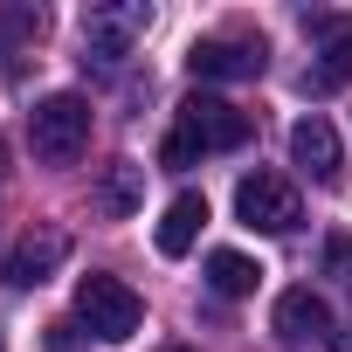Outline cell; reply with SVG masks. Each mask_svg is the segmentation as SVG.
I'll list each match as a JSON object with an SVG mask.
<instances>
[{
  "instance_id": "7c38bea8",
  "label": "cell",
  "mask_w": 352,
  "mask_h": 352,
  "mask_svg": "<svg viewBox=\"0 0 352 352\" xmlns=\"http://www.w3.org/2000/svg\"><path fill=\"white\" fill-rule=\"evenodd\" d=\"M145 201V166H131V159H118V166H104V180H97V214H111V221H124L131 208Z\"/></svg>"
},
{
  "instance_id": "8fae6325",
  "label": "cell",
  "mask_w": 352,
  "mask_h": 352,
  "mask_svg": "<svg viewBox=\"0 0 352 352\" xmlns=\"http://www.w3.org/2000/svg\"><path fill=\"white\" fill-rule=\"evenodd\" d=\"M201 221H208V201L201 194H173L166 214H159V256H187L194 235H201Z\"/></svg>"
},
{
  "instance_id": "9a60e30c",
  "label": "cell",
  "mask_w": 352,
  "mask_h": 352,
  "mask_svg": "<svg viewBox=\"0 0 352 352\" xmlns=\"http://www.w3.org/2000/svg\"><path fill=\"white\" fill-rule=\"evenodd\" d=\"M324 270L352 283V242H345V235H331V242H324Z\"/></svg>"
},
{
  "instance_id": "e0dca14e",
  "label": "cell",
  "mask_w": 352,
  "mask_h": 352,
  "mask_svg": "<svg viewBox=\"0 0 352 352\" xmlns=\"http://www.w3.org/2000/svg\"><path fill=\"white\" fill-rule=\"evenodd\" d=\"M331 352H352V331H338V338H331Z\"/></svg>"
},
{
  "instance_id": "7a4b0ae2",
  "label": "cell",
  "mask_w": 352,
  "mask_h": 352,
  "mask_svg": "<svg viewBox=\"0 0 352 352\" xmlns=\"http://www.w3.org/2000/svg\"><path fill=\"white\" fill-rule=\"evenodd\" d=\"M76 324H83L90 338H104V345H124V338H138V324H145V297H138L124 276L90 270V276H76Z\"/></svg>"
},
{
  "instance_id": "4fadbf2b",
  "label": "cell",
  "mask_w": 352,
  "mask_h": 352,
  "mask_svg": "<svg viewBox=\"0 0 352 352\" xmlns=\"http://www.w3.org/2000/svg\"><path fill=\"white\" fill-rule=\"evenodd\" d=\"M256 283H263V263H249L242 249H214L208 256V290L214 297H249Z\"/></svg>"
},
{
  "instance_id": "ba28073f",
  "label": "cell",
  "mask_w": 352,
  "mask_h": 352,
  "mask_svg": "<svg viewBox=\"0 0 352 352\" xmlns=\"http://www.w3.org/2000/svg\"><path fill=\"white\" fill-rule=\"evenodd\" d=\"M63 263H69V235H63V228H28V235L14 242V256H8V283H14V290H35V283H49Z\"/></svg>"
},
{
  "instance_id": "30bf717a",
  "label": "cell",
  "mask_w": 352,
  "mask_h": 352,
  "mask_svg": "<svg viewBox=\"0 0 352 352\" xmlns=\"http://www.w3.org/2000/svg\"><path fill=\"white\" fill-rule=\"evenodd\" d=\"M276 331L331 345V338H338V318H331V304H324L318 290H283V297H276Z\"/></svg>"
},
{
  "instance_id": "5b68a950",
  "label": "cell",
  "mask_w": 352,
  "mask_h": 352,
  "mask_svg": "<svg viewBox=\"0 0 352 352\" xmlns=\"http://www.w3.org/2000/svg\"><path fill=\"white\" fill-rule=\"evenodd\" d=\"M235 214H242V228L290 235V228L304 221V201H297V187L283 180V173H242V187H235Z\"/></svg>"
},
{
  "instance_id": "ac0fdd59",
  "label": "cell",
  "mask_w": 352,
  "mask_h": 352,
  "mask_svg": "<svg viewBox=\"0 0 352 352\" xmlns=\"http://www.w3.org/2000/svg\"><path fill=\"white\" fill-rule=\"evenodd\" d=\"M166 352H194V345H166Z\"/></svg>"
},
{
  "instance_id": "277c9868",
  "label": "cell",
  "mask_w": 352,
  "mask_h": 352,
  "mask_svg": "<svg viewBox=\"0 0 352 352\" xmlns=\"http://www.w3.org/2000/svg\"><path fill=\"white\" fill-rule=\"evenodd\" d=\"M152 28V8H138V0H124V8H90L83 14V69H118Z\"/></svg>"
},
{
  "instance_id": "9c48e42d",
  "label": "cell",
  "mask_w": 352,
  "mask_h": 352,
  "mask_svg": "<svg viewBox=\"0 0 352 352\" xmlns=\"http://www.w3.org/2000/svg\"><path fill=\"white\" fill-rule=\"evenodd\" d=\"M290 159L311 173L318 187H338V173H345V159H338V131H331L324 118H297V124H290Z\"/></svg>"
},
{
  "instance_id": "8992f818",
  "label": "cell",
  "mask_w": 352,
  "mask_h": 352,
  "mask_svg": "<svg viewBox=\"0 0 352 352\" xmlns=\"http://www.w3.org/2000/svg\"><path fill=\"white\" fill-rule=\"evenodd\" d=\"M263 35H208L187 49V69L201 83H235V76H263Z\"/></svg>"
},
{
  "instance_id": "2e32d148",
  "label": "cell",
  "mask_w": 352,
  "mask_h": 352,
  "mask_svg": "<svg viewBox=\"0 0 352 352\" xmlns=\"http://www.w3.org/2000/svg\"><path fill=\"white\" fill-rule=\"evenodd\" d=\"M76 324H49V352H76V338H69Z\"/></svg>"
},
{
  "instance_id": "6da1fadb",
  "label": "cell",
  "mask_w": 352,
  "mask_h": 352,
  "mask_svg": "<svg viewBox=\"0 0 352 352\" xmlns=\"http://www.w3.org/2000/svg\"><path fill=\"white\" fill-rule=\"evenodd\" d=\"M249 131H256L249 111H235L228 97H201V90H194V97L180 104V124H173L159 166H194L201 152H235V145H249Z\"/></svg>"
},
{
  "instance_id": "52a82bcc",
  "label": "cell",
  "mask_w": 352,
  "mask_h": 352,
  "mask_svg": "<svg viewBox=\"0 0 352 352\" xmlns=\"http://www.w3.org/2000/svg\"><path fill=\"white\" fill-rule=\"evenodd\" d=\"M304 35H318V69L304 76V90H345L352 83V21L304 8Z\"/></svg>"
},
{
  "instance_id": "5bb4252c",
  "label": "cell",
  "mask_w": 352,
  "mask_h": 352,
  "mask_svg": "<svg viewBox=\"0 0 352 352\" xmlns=\"http://www.w3.org/2000/svg\"><path fill=\"white\" fill-rule=\"evenodd\" d=\"M42 28H49L42 8H0V42H35Z\"/></svg>"
},
{
  "instance_id": "3957f363",
  "label": "cell",
  "mask_w": 352,
  "mask_h": 352,
  "mask_svg": "<svg viewBox=\"0 0 352 352\" xmlns=\"http://www.w3.org/2000/svg\"><path fill=\"white\" fill-rule=\"evenodd\" d=\"M28 145H35L42 166H76L83 145H90V97H76V90L42 97L28 111Z\"/></svg>"
}]
</instances>
